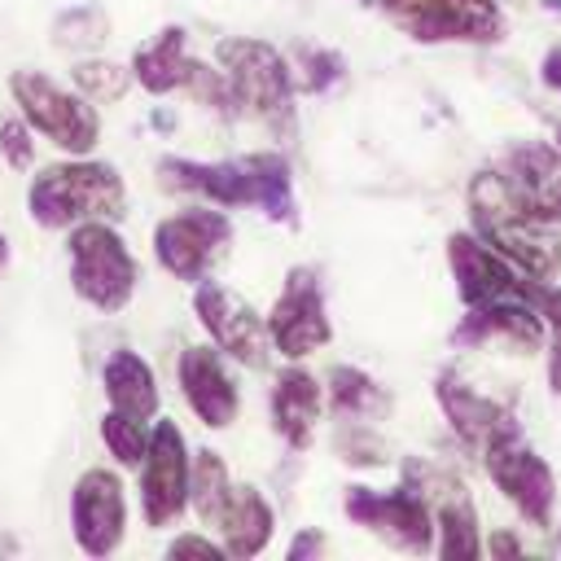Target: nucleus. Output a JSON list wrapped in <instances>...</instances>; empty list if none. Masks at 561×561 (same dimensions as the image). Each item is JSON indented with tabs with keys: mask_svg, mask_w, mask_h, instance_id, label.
I'll list each match as a JSON object with an SVG mask.
<instances>
[{
	"mask_svg": "<svg viewBox=\"0 0 561 561\" xmlns=\"http://www.w3.org/2000/svg\"><path fill=\"white\" fill-rule=\"evenodd\" d=\"M272 526H276V517H272L267 500L254 486H232L224 522H219L224 552L228 557H259L267 548V539H272Z\"/></svg>",
	"mask_w": 561,
	"mask_h": 561,
	"instance_id": "aec40b11",
	"label": "nucleus"
},
{
	"mask_svg": "<svg viewBox=\"0 0 561 561\" xmlns=\"http://www.w3.org/2000/svg\"><path fill=\"white\" fill-rule=\"evenodd\" d=\"M548 386L561 394V342L552 346V355H548Z\"/></svg>",
	"mask_w": 561,
	"mask_h": 561,
	"instance_id": "72a5a7b5",
	"label": "nucleus"
},
{
	"mask_svg": "<svg viewBox=\"0 0 561 561\" xmlns=\"http://www.w3.org/2000/svg\"><path fill=\"white\" fill-rule=\"evenodd\" d=\"M311 552H324V535L302 530V535L289 543V561H302V557H311Z\"/></svg>",
	"mask_w": 561,
	"mask_h": 561,
	"instance_id": "473e14b6",
	"label": "nucleus"
},
{
	"mask_svg": "<svg viewBox=\"0 0 561 561\" xmlns=\"http://www.w3.org/2000/svg\"><path fill=\"white\" fill-rule=\"evenodd\" d=\"M228 237H232V224L224 210L193 206L153 228V254L175 280H202L219 245H228Z\"/></svg>",
	"mask_w": 561,
	"mask_h": 561,
	"instance_id": "9b49d317",
	"label": "nucleus"
},
{
	"mask_svg": "<svg viewBox=\"0 0 561 561\" xmlns=\"http://www.w3.org/2000/svg\"><path fill=\"white\" fill-rule=\"evenodd\" d=\"M500 193L508 197V206L539 224V228H552L561 224V153L557 145H517L504 153L500 167H491Z\"/></svg>",
	"mask_w": 561,
	"mask_h": 561,
	"instance_id": "0eeeda50",
	"label": "nucleus"
},
{
	"mask_svg": "<svg viewBox=\"0 0 561 561\" xmlns=\"http://www.w3.org/2000/svg\"><path fill=\"white\" fill-rule=\"evenodd\" d=\"M329 394H333V408L342 416H364L373 408H381V390L373 386V377H364L359 368H329Z\"/></svg>",
	"mask_w": 561,
	"mask_h": 561,
	"instance_id": "393cba45",
	"label": "nucleus"
},
{
	"mask_svg": "<svg viewBox=\"0 0 561 561\" xmlns=\"http://www.w3.org/2000/svg\"><path fill=\"white\" fill-rule=\"evenodd\" d=\"M0 153H4V162L18 167V171L31 167V153H35V149H31V131H26L22 118H4V123H0Z\"/></svg>",
	"mask_w": 561,
	"mask_h": 561,
	"instance_id": "cd10ccee",
	"label": "nucleus"
},
{
	"mask_svg": "<svg viewBox=\"0 0 561 561\" xmlns=\"http://www.w3.org/2000/svg\"><path fill=\"white\" fill-rule=\"evenodd\" d=\"M530 307L539 311V320H543V329H552V337L561 342V289H548L543 280H530Z\"/></svg>",
	"mask_w": 561,
	"mask_h": 561,
	"instance_id": "c756f323",
	"label": "nucleus"
},
{
	"mask_svg": "<svg viewBox=\"0 0 561 561\" xmlns=\"http://www.w3.org/2000/svg\"><path fill=\"white\" fill-rule=\"evenodd\" d=\"M193 311H197L202 329L210 333V342L219 351H228L237 364H245V368H263L267 364V346H272L267 320L241 294H232L219 280H202L197 294H193Z\"/></svg>",
	"mask_w": 561,
	"mask_h": 561,
	"instance_id": "1a4fd4ad",
	"label": "nucleus"
},
{
	"mask_svg": "<svg viewBox=\"0 0 561 561\" xmlns=\"http://www.w3.org/2000/svg\"><path fill=\"white\" fill-rule=\"evenodd\" d=\"M250 167H254V180H259V206L267 219L276 224H294V180H289V167L280 153H250Z\"/></svg>",
	"mask_w": 561,
	"mask_h": 561,
	"instance_id": "b1692460",
	"label": "nucleus"
},
{
	"mask_svg": "<svg viewBox=\"0 0 561 561\" xmlns=\"http://www.w3.org/2000/svg\"><path fill=\"white\" fill-rule=\"evenodd\" d=\"M158 171H162V184L202 193V197H210L215 206H245V202L259 206V180H254L250 158H241V162H188V158H162Z\"/></svg>",
	"mask_w": 561,
	"mask_h": 561,
	"instance_id": "dca6fc26",
	"label": "nucleus"
},
{
	"mask_svg": "<svg viewBox=\"0 0 561 561\" xmlns=\"http://www.w3.org/2000/svg\"><path fill=\"white\" fill-rule=\"evenodd\" d=\"M228 495H232V482H228V469H224L219 451H197L193 473H188V500H193L197 517L206 526H219L224 508H228Z\"/></svg>",
	"mask_w": 561,
	"mask_h": 561,
	"instance_id": "4be33fe9",
	"label": "nucleus"
},
{
	"mask_svg": "<svg viewBox=\"0 0 561 561\" xmlns=\"http://www.w3.org/2000/svg\"><path fill=\"white\" fill-rule=\"evenodd\" d=\"M539 79H543V88H552V92H561V44L543 53V66H539Z\"/></svg>",
	"mask_w": 561,
	"mask_h": 561,
	"instance_id": "2f4dec72",
	"label": "nucleus"
},
{
	"mask_svg": "<svg viewBox=\"0 0 561 561\" xmlns=\"http://www.w3.org/2000/svg\"><path fill=\"white\" fill-rule=\"evenodd\" d=\"M180 386H184V399H188V408L197 412L202 425L224 430V425L237 421L241 399H237V381L228 377L219 351H210V346H188V351L180 355Z\"/></svg>",
	"mask_w": 561,
	"mask_h": 561,
	"instance_id": "2eb2a0df",
	"label": "nucleus"
},
{
	"mask_svg": "<svg viewBox=\"0 0 561 561\" xmlns=\"http://www.w3.org/2000/svg\"><path fill=\"white\" fill-rule=\"evenodd\" d=\"M131 75H136L140 88L153 92V96H162V92H171V88H188L193 75H197V61L184 53V31H180V26H167V31H158L153 44L136 48Z\"/></svg>",
	"mask_w": 561,
	"mask_h": 561,
	"instance_id": "6ab92c4d",
	"label": "nucleus"
},
{
	"mask_svg": "<svg viewBox=\"0 0 561 561\" xmlns=\"http://www.w3.org/2000/svg\"><path fill=\"white\" fill-rule=\"evenodd\" d=\"M324 390L307 368H285L272 386V425L289 447H307L320 421Z\"/></svg>",
	"mask_w": 561,
	"mask_h": 561,
	"instance_id": "a211bd4d",
	"label": "nucleus"
},
{
	"mask_svg": "<svg viewBox=\"0 0 561 561\" xmlns=\"http://www.w3.org/2000/svg\"><path fill=\"white\" fill-rule=\"evenodd\" d=\"M75 83L88 92V101H114L127 92V70L110 61H83L75 66Z\"/></svg>",
	"mask_w": 561,
	"mask_h": 561,
	"instance_id": "bb28decb",
	"label": "nucleus"
},
{
	"mask_svg": "<svg viewBox=\"0 0 561 561\" xmlns=\"http://www.w3.org/2000/svg\"><path fill=\"white\" fill-rule=\"evenodd\" d=\"M4 259H9V245H4V237H0V267H4Z\"/></svg>",
	"mask_w": 561,
	"mask_h": 561,
	"instance_id": "e433bc0d",
	"label": "nucleus"
},
{
	"mask_svg": "<svg viewBox=\"0 0 561 561\" xmlns=\"http://www.w3.org/2000/svg\"><path fill=\"white\" fill-rule=\"evenodd\" d=\"M31 215L44 228H70L83 219H114L123 215V180L105 162H61L35 175L31 184Z\"/></svg>",
	"mask_w": 561,
	"mask_h": 561,
	"instance_id": "f03ea898",
	"label": "nucleus"
},
{
	"mask_svg": "<svg viewBox=\"0 0 561 561\" xmlns=\"http://www.w3.org/2000/svg\"><path fill=\"white\" fill-rule=\"evenodd\" d=\"M188 447L175 421H158L149 434V451L140 460V504L149 526H171L188 504Z\"/></svg>",
	"mask_w": 561,
	"mask_h": 561,
	"instance_id": "9d476101",
	"label": "nucleus"
},
{
	"mask_svg": "<svg viewBox=\"0 0 561 561\" xmlns=\"http://www.w3.org/2000/svg\"><path fill=\"white\" fill-rule=\"evenodd\" d=\"M447 263H451V276H456V289H460L465 307H478V302H491V298H526L530 280H535V276L517 272L482 237H469V232L447 237Z\"/></svg>",
	"mask_w": 561,
	"mask_h": 561,
	"instance_id": "ddd939ff",
	"label": "nucleus"
},
{
	"mask_svg": "<svg viewBox=\"0 0 561 561\" xmlns=\"http://www.w3.org/2000/svg\"><path fill=\"white\" fill-rule=\"evenodd\" d=\"M267 337L285 359H302L333 337L329 316H324V294H320V280L311 267L289 272L280 298L267 311Z\"/></svg>",
	"mask_w": 561,
	"mask_h": 561,
	"instance_id": "f8f14e48",
	"label": "nucleus"
},
{
	"mask_svg": "<svg viewBox=\"0 0 561 561\" xmlns=\"http://www.w3.org/2000/svg\"><path fill=\"white\" fill-rule=\"evenodd\" d=\"M381 9L421 44H482L504 35V13L495 0H381Z\"/></svg>",
	"mask_w": 561,
	"mask_h": 561,
	"instance_id": "423d86ee",
	"label": "nucleus"
},
{
	"mask_svg": "<svg viewBox=\"0 0 561 561\" xmlns=\"http://www.w3.org/2000/svg\"><path fill=\"white\" fill-rule=\"evenodd\" d=\"M70 522H75V539L88 557H110L123 539L127 526V500H123V482L110 469H88L75 482L70 495Z\"/></svg>",
	"mask_w": 561,
	"mask_h": 561,
	"instance_id": "4468645a",
	"label": "nucleus"
},
{
	"mask_svg": "<svg viewBox=\"0 0 561 561\" xmlns=\"http://www.w3.org/2000/svg\"><path fill=\"white\" fill-rule=\"evenodd\" d=\"M215 57L232 88V101L245 114H254L263 127H272L276 136L280 131L289 136L294 131V83H289L285 57L267 39H250V35L219 39Z\"/></svg>",
	"mask_w": 561,
	"mask_h": 561,
	"instance_id": "f257e3e1",
	"label": "nucleus"
},
{
	"mask_svg": "<svg viewBox=\"0 0 561 561\" xmlns=\"http://www.w3.org/2000/svg\"><path fill=\"white\" fill-rule=\"evenodd\" d=\"M184 552H202V557H224V543H210L202 535H180L171 543V557H184Z\"/></svg>",
	"mask_w": 561,
	"mask_h": 561,
	"instance_id": "7c9ffc66",
	"label": "nucleus"
},
{
	"mask_svg": "<svg viewBox=\"0 0 561 561\" xmlns=\"http://www.w3.org/2000/svg\"><path fill=\"white\" fill-rule=\"evenodd\" d=\"M482 456H486V473H491V482L504 491V500H508L526 522L548 526V522H552V500H557V478H552L548 460H543L530 443H522L517 430L491 438V443L482 447Z\"/></svg>",
	"mask_w": 561,
	"mask_h": 561,
	"instance_id": "39448f33",
	"label": "nucleus"
},
{
	"mask_svg": "<svg viewBox=\"0 0 561 561\" xmlns=\"http://www.w3.org/2000/svg\"><path fill=\"white\" fill-rule=\"evenodd\" d=\"M9 88H13V96H18L22 114H26V123H31L35 131H44L57 149H66V153H88V149L96 145L101 118H96V110H92L83 96L57 88V83H53L48 75H39V70H13Z\"/></svg>",
	"mask_w": 561,
	"mask_h": 561,
	"instance_id": "20e7f679",
	"label": "nucleus"
},
{
	"mask_svg": "<svg viewBox=\"0 0 561 561\" xmlns=\"http://www.w3.org/2000/svg\"><path fill=\"white\" fill-rule=\"evenodd\" d=\"M105 394H110V408L114 412H127V416H140L149 421L158 412V381H153V368L136 355V351H114L105 359Z\"/></svg>",
	"mask_w": 561,
	"mask_h": 561,
	"instance_id": "412c9836",
	"label": "nucleus"
},
{
	"mask_svg": "<svg viewBox=\"0 0 561 561\" xmlns=\"http://www.w3.org/2000/svg\"><path fill=\"white\" fill-rule=\"evenodd\" d=\"M70 280L75 294L96 311H123L136 294V259L110 224L83 219L70 232Z\"/></svg>",
	"mask_w": 561,
	"mask_h": 561,
	"instance_id": "7ed1b4c3",
	"label": "nucleus"
},
{
	"mask_svg": "<svg viewBox=\"0 0 561 561\" xmlns=\"http://www.w3.org/2000/svg\"><path fill=\"white\" fill-rule=\"evenodd\" d=\"M101 438L110 447V456L118 465H140L145 451H149V434H145V421L140 416H127V412H110L101 421Z\"/></svg>",
	"mask_w": 561,
	"mask_h": 561,
	"instance_id": "a878e982",
	"label": "nucleus"
},
{
	"mask_svg": "<svg viewBox=\"0 0 561 561\" xmlns=\"http://www.w3.org/2000/svg\"><path fill=\"white\" fill-rule=\"evenodd\" d=\"M438 526V552L447 557V561H473V557H482V535H478V517H473V504L465 500V495H456V500H443V508H438V517H434Z\"/></svg>",
	"mask_w": 561,
	"mask_h": 561,
	"instance_id": "5701e85b",
	"label": "nucleus"
},
{
	"mask_svg": "<svg viewBox=\"0 0 561 561\" xmlns=\"http://www.w3.org/2000/svg\"><path fill=\"white\" fill-rule=\"evenodd\" d=\"M552 145H557V153H561V123L552 127Z\"/></svg>",
	"mask_w": 561,
	"mask_h": 561,
	"instance_id": "c9c22d12",
	"label": "nucleus"
},
{
	"mask_svg": "<svg viewBox=\"0 0 561 561\" xmlns=\"http://www.w3.org/2000/svg\"><path fill=\"white\" fill-rule=\"evenodd\" d=\"M438 408L447 412L451 430H460V438H465V443H478V447H486L491 438L517 430V421H513L508 408H500L495 399L469 390V386H465L460 377H451V373L438 377Z\"/></svg>",
	"mask_w": 561,
	"mask_h": 561,
	"instance_id": "f3484780",
	"label": "nucleus"
},
{
	"mask_svg": "<svg viewBox=\"0 0 561 561\" xmlns=\"http://www.w3.org/2000/svg\"><path fill=\"white\" fill-rule=\"evenodd\" d=\"M486 548H491V552H508V557H517V552H522V548H517V539H513V535H495V539H491V543H486Z\"/></svg>",
	"mask_w": 561,
	"mask_h": 561,
	"instance_id": "f704fd0d",
	"label": "nucleus"
},
{
	"mask_svg": "<svg viewBox=\"0 0 561 561\" xmlns=\"http://www.w3.org/2000/svg\"><path fill=\"white\" fill-rule=\"evenodd\" d=\"M346 517L377 530L386 543H394L399 552H430L434 548V517L421 491L412 486H394V491H373V486H351L346 495Z\"/></svg>",
	"mask_w": 561,
	"mask_h": 561,
	"instance_id": "6e6552de",
	"label": "nucleus"
},
{
	"mask_svg": "<svg viewBox=\"0 0 561 561\" xmlns=\"http://www.w3.org/2000/svg\"><path fill=\"white\" fill-rule=\"evenodd\" d=\"M302 61H307V83H302L307 92H324L333 79H342V57H337V53H324V48L311 53V48H307Z\"/></svg>",
	"mask_w": 561,
	"mask_h": 561,
	"instance_id": "c85d7f7f",
	"label": "nucleus"
}]
</instances>
